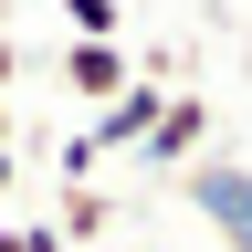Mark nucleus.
<instances>
[{
	"label": "nucleus",
	"mask_w": 252,
	"mask_h": 252,
	"mask_svg": "<svg viewBox=\"0 0 252 252\" xmlns=\"http://www.w3.org/2000/svg\"><path fill=\"white\" fill-rule=\"evenodd\" d=\"M179 200L200 210L231 252H252V168H242V158H189V168H179Z\"/></svg>",
	"instance_id": "1"
},
{
	"label": "nucleus",
	"mask_w": 252,
	"mask_h": 252,
	"mask_svg": "<svg viewBox=\"0 0 252 252\" xmlns=\"http://www.w3.org/2000/svg\"><path fill=\"white\" fill-rule=\"evenodd\" d=\"M200 137H210V105H200V94H168V105H158V126L137 137V158H147L158 179H179L189 158H200Z\"/></svg>",
	"instance_id": "2"
},
{
	"label": "nucleus",
	"mask_w": 252,
	"mask_h": 252,
	"mask_svg": "<svg viewBox=\"0 0 252 252\" xmlns=\"http://www.w3.org/2000/svg\"><path fill=\"white\" fill-rule=\"evenodd\" d=\"M63 84H74L84 105H105V94L137 84V53H126V42H63Z\"/></svg>",
	"instance_id": "3"
},
{
	"label": "nucleus",
	"mask_w": 252,
	"mask_h": 252,
	"mask_svg": "<svg viewBox=\"0 0 252 252\" xmlns=\"http://www.w3.org/2000/svg\"><path fill=\"white\" fill-rule=\"evenodd\" d=\"M53 231H63V252L94 242V231H105V200H94V189H63V220H53Z\"/></svg>",
	"instance_id": "4"
},
{
	"label": "nucleus",
	"mask_w": 252,
	"mask_h": 252,
	"mask_svg": "<svg viewBox=\"0 0 252 252\" xmlns=\"http://www.w3.org/2000/svg\"><path fill=\"white\" fill-rule=\"evenodd\" d=\"M63 21H74V42H116V0H63Z\"/></svg>",
	"instance_id": "5"
},
{
	"label": "nucleus",
	"mask_w": 252,
	"mask_h": 252,
	"mask_svg": "<svg viewBox=\"0 0 252 252\" xmlns=\"http://www.w3.org/2000/svg\"><path fill=\"white\" fill-rule=\"evenodd\" d=\"M21 252H63V231H53V220H32V231H11Z\"/></svg>",
	"instance_id": "6"
},
{
	"label": "nucleus",
	"mask_w": 252,
	"mask_h": 252,
	"mask_svg": "<svg viewBox=\"0 0 252 252\" xmlns=\"http://www.w3.org/2000/svg\"><path fill=\"white\" fill-rule=\"evenodd\" d=\"M11 74H21V53H11V32H0V84H11Z\"/></svg>",
	"instance_id": "7"
},
{
	"label": "nucleus",
	"mask_w": 252,
	"mask_h": 252,
	"mask_svg": "<svg viewBox=\"0 0 252 252\" xmlns=\"http://www.w3.org/2000/svg\"><path fill=\"white\" fill-rule=\"evenodd\" d=\"M11 179H21V168H11V147H0V200H11Z\"/></svg>",
	"instance_id": "8"
},
{
	"label": "nucleus",
	"mask_w": 252,
	"mask_h": 252,
	"mask_svg": "<svg viewBox=\"0 0 252 252\" xmlns=\"http://www.w3.org/2000/svg\"><path fill=\"white\" fill-rule=\"evenodd\" d=\"M0 147H11V105H0Z\"/></svg>",
	"instance_id": "9"
},
{
	"label": "nucleus",
	"mask_w": 252,
	"mask_h": 252,
	"mask_svg": "<svg viewBox=\"0 0 252 252\" xmlns=\"http://www.w3.org/2000/svg\"><path fill=\"white\" fill-rule=\"evenodd\" d=\"M0 252H21V242H11V231H0Z\"/></svg>",
	"instance_id": "10"
}]
</instances>
